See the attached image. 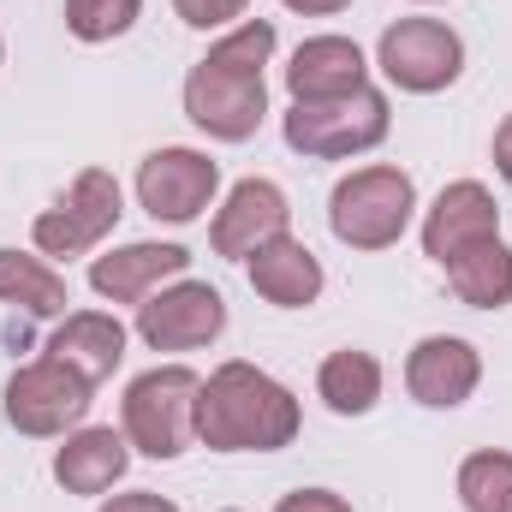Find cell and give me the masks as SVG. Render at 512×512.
<instances>
[{
    "label": "cell",
    "instance_id": "1",
    "mask_svg": "<svg viewBox=\"0 0 512 512\" xmlns=\"http://www.w3.org/2000/svg\"><path fill=\"white\" fill-rule=\"evenodd\" d=\"M274 18H245L239 30H227L191 72H185V120L209 131L215 143H245L256 137L268 114V84L262 66L274 54Z\"/></svg>",
    "mask_w": 512,
    "mask_h": 512
},
{
    "label": "cell",
    "instance_id": "7",
    "mask_svg": "<svg viewBox=\"0 0 512 512\" xmlns=\"http://www.w3.org/2000/svg\"><path fill=\"white\" fill-rule=\"evenodd\" d=\"M120 215H126L120 179H114L108 167H84V173L72 179V191H66L54 209L36 215L30 239H36L42 256H90L114 227H120Z\"/></svg>",
    "mask_w": 512,
    "mask_h": 512
},
{
    "label": "cell",
    "instance_id": "4",
    "mask_svg": "<svg viewBox=\"0 0 512 512\" xmlns=\"http://www.w3.org/2000/svg\"><path fill=\"white\" fill-rule=\"evenodd\" d=\"M197 393L203 376L185 364H155L126 387L120 417H126V441L143 459H179L197 441Z\"/></svg>",
    "mask_w": 512,
    "mask_h": 512
},
{
    "label": "cell",
    "instance_id": "3",
    "mask_svg": "<svg viewBox=\"0 0 512 512\" xmlns=\"http://www.w3.org/2000/svg\"><path fill=\"white\" fill-rule=\"evenodd\" d=\"M411 215H417V185H411L405 167H387V161L346 173L334 185V197H328V227L352 251H387V245H399L405 227H411Z\"/></svg>",
    "mask_w": 512,
    "mask_h": 512
},
{
    "label": "cell",
    "instance_id": "13",
    "mask_svg": "<svg viewBox=\"0 0 512 512\" xmlns=\"http://www.w3.org/2000/svg\"><path fill=\"white\" fill-rule=\"evenodd\" d=\"M477 382H483V358H477V346L459 340V334H429V340H417L411 358H405V387H411V399L429 405V411L465 405V399L477 393Z\"/></svg>",
    "mask_w": 512,
    "mask_h": 512
},
{
    "label": "cell",
    "instance_id": "18",
    "mask_svg": "<svg viewBox=\"0 0 512 512\" xmlns=\"http://www.w3.org/2000/svg\"><path fill=\"white\" fill-rule=\"evenodd\" d=\"M245 268H251V292L268 298V304H280V310L316 304V298H322V280H328L322 262H316V251H310L304 239H292V233H280L274 245H262Z\"/></svg>",
    "mask_w": 512,
    "mask_h": 512
},
{
    "label": "cell",
    "instance_id": "28",
    "mask_svg": "<svg viewBox=\"0 0 512 512\" xmlns=\"http://www.w3.org/2000/svg\"><path fill=\"white\" fill-rule=\"evenodd\" d=\"M292 12H304V18H328V12H340V6H352V0H286Z\"/></svg>",
    "mask_w": 512,
    "mask_h": 512
},
{
    "label": "cell",
    "instance_id": "10",
    "mask_svg": "<svg viewBox=\"0 0 512 512\" xmlns=\"http://www.w3.org/2000/svg\"><path fill=\"white\" fill-rule=\"evenodd\" d=\"M215 191H221V167L203 149H185V143L155 149L137 167V203H143V215H155L167 227L203 221V209L215 203Z\"/></svg>",
    "mask_w": 512,
    "mask_h": 512
},
{
    "label": "cell",
    "instance_id": "30",
    "mask_svg": "<svg viewBox=\"0 0 512 512\" xmlns=\"http://www.w3.org/2000/svg\"><path fill=\"white\" fill-rule=\"evenodd\" d=\"M227 512H239V507H227Z\"/></svg>",
    "mask_w": 512,
    "mask_h": 512
},
{
    "label": "cell",
    "instance_id": "24",
    "mask_svg": "<svg viewBox=\"0 0 512 512\" xmlns=\"http://www.w3.org/2000/svg\"><path fill=\"white\" fill-rule=\"evenodd\" d=\"M251 0H173V12L191 24V30H227L233 18H245Z\"/></svg>",
    "mask_w": 512,
    "mask_h": 512
},
{
    "label": "cell",
    "instance_id": "8",
    "mask_svg": "<svg viewBox=\"0 0 512 512\" xmlns=\"http://www.w3.org/2000/svg\"><path fill=\"white\" fill-rule=\"evenodd\" d=\"M90 393H96V387L84 382L78 370H66L60 358H36V364L12 370L0 405H6V423H12L18 435L48 441V435H66L72 423H84Z\"/></svg>",
    "mask_w": 512,
    "mask_h": 512
},
{
    "label": "cell",
    "instance_id": "27",
    "mask_svg": "<svg viewBox=\"0 0 512 512\" xmlns=\"http://www.w3.org/2000/svg\"><path fill=\"white\" fill-rule=\"evenodd\" d=\"M495 173L512 185V114L501 120V131H495Z\"/></svg>",
    "mask_w": 512,
    "mask_h": 512
},
{
    "label": "cell",
    "instance_id": "6",
    "mask_svg": "<svg viewBox=\"0 0 512 512\" xmlns=\"http://www.w3.org/2000/svg\"><path fill=\"white\" fill-rule=\"evenodd\" d=\"M376 66L387 72L393 90H405V96H435V90L459 84V72H465V42H459V30L441 24V18H399V24H387L382 42H376Z\"/></svg>",
    "mask_w": 512,
    "mask_h": 512
},
{
    "label": "cell",
    "instance_id": "26",
    "mask_svg": "<svg viewBox=\"0 0 512 512\" xmlns=\"http://www.w3.org/2000/svg\"><path fill=\"white\" fill-rule=\"evenodd\" d=\"M102 512H179L167 495H155V489H131V495H114V501H102Z\"/></svg>",
    "mask_w": 512,
    "mask_h": 512
},
{
    "label": "cell",
    "instance_id": "11",
    "mask_svg": "<svg viewBox=\"0 0 512 512\" xmlns=\"http://www.w3.org/2000/svg\"><path fill=\"white\" fill-rule=\"evenodd\" d=\"M292 227V203L274 179H239L227 191V203L215 209V227H209V245L215 256H233V262H251L262 245H274L280 233Z\"/></svg>",
    "mask_w": 512,
    "mask_h": 512
},
{
    "label": "cell",
    "instance_id": "14",
    "mask_svg": "<svg viewBox=\"0 0 512 512\" xmlns=\"http://www.w3.org/2000/svg\"><path fill=\"white\" fill-rule=\"evenodd\" d=\"M185 268H191V251H185V245L137 239V245H120V251L96 256V262H90V286H96V298H108V304H143L149 292H161V286L179 280Z\"/></svg>",
    "mask_w": 512,
    "mask_h": 512
},
{
    "label": "cell",
    "instance_id": "15",
    "mask_svg": "<svg viewBox=\"0 0 512 512\" xmlns=\"http://www.w3.org/2000/svg\"><path fill=\"white\" fill-rule=\"evenodd\" d=\"M364 84H370V60L352 36H310V42H298V54L286 66L292 102H334Z\"/></svg>",
    "mask_w": 512,
    "mask_h": 512
},
{
    "label": "cell",
    "instance_id": "20",
    "mask_svg": "<svg viewBox=\"0 0 512 512\" xmlns=\"http://www.w3.org/2000/svg\"><path fill=\"white\" fill-rule=\"evenodd\" d=\"M447 286L471 310H501V304H512V251L501 239H483V245L459 251L447 262Z\"/></svg>",
    "mask_w": 512,
    "mask_h": 512
},
{
    "label": "cell",
    "instance_id": "29",
    "mask_svg": "<svg viewBox=\"0 0 512 512\" xmlns=\"http://www.w3.org/2000/svg\"><path fill=\"white\" fill-rule=\"evenodd\" d=\"M0 60H6V42H0Z\"/></svg>",
    "mask_w": 512,
    "mask_h": 512
},
{
    "label": "cell",
    "instance_id": "16",
    "mask_svg": "<svg viewBox=\"0 0 512 512\" xmlns=\"http://www.w3.org/2000/svg\"><path fill=\"white\" fill-rule=\"evenodd\" d=\"M48 358H60L66 370H78L90 387H102L120 370V358H126V328H120V316H108V310H72V316L54 322Z\"/></svg>",
    "mask_w": 512,
    "mask_h": 512
},
{
    "label": "cell",
    "instance_id": "22",
    "mask_svg": "<svg viewBox=\"0 0 512 512\" xmlns=\"http://www.w3.org/2000/svg\"><path fill=\"white\" fill-rule=\"evenodd\" d=\"M459 501L465 512H512V453L483 447L459 465Z\"/></svg>",
    "mask_w": 512,
    "mask_h": 512
},
{
    "label": "cell",
    "instance_id": "2",
    "mask_svg": "<svg viewBox=\"0 0 512 512\" xmlns=\"http://www.w3.org/2000/svg\"><path fill=\"white\" fill-rule=\"evenodd\" d=\"M298 423H304V411H298L292 387L245 358L221 364L197 393V441L209 453H280V447H292Z\"/></svg>",
    "mask_w": 512,
    "mask_h": 512
},
{
    "label": "cell",
    "instance_id": "23",
    "mask_svg": "<svg viewBox=\"0 0 512 512\" xmlns=\"http://www.w3.org/2000/svg\"><path fill=\"white\" fill-rule=\"evenodd\" d=\"M143 0H66V30L78 42H114L137 24Z\"/></svg>",
    "mask_w": 512,
    "mask_h": 512
},
{
    "label": "cell",
    "instance_id": "17",
    "mask_svg": "<svg viewBox=\"0 0 512 512\" xmlns=\"http://www.w3.org/2000/svg\"><path fill=\"white\" fill-rule=\"evenodd\" d=\"M131 465V441L108 423H90L78 435H66V447L54 453V483L66 495H108Z\"/></svg>",
    "mask_w": 512,
    "mask_h": 512
},
{
    "label": "cell",
    "instance_id": "25",
    "mask_svg": "<svg viewBox=\"0 0 512 512\" xmlns=\"http://www.w3.org/2000/svg\"><path fill=\"white\" fill-rule=\"evenodd\" d=\"M274 512H352V501L334 489H292V495H280Z\"/></svg>",
    "mask_w": 512,
    "mask_h": 512
},
{
    "label": "cell",
    "instance_id": "19",
    "mask_svg": "<svg viewBox=\"0 0 512 512\" xmlns=\"http://www.w3.org/2000/svg\"><path fill=\"white\" fill-rule=\"evenodd\" d=\"M0 304H18L24 316H66L72 292H66V274L48 268V256L0 245Z\"/></svg>",
    "mask_w": 512,
    "mask_h": 512
},
{
    "label": "cell",
    "instance_id": "5",
    "mask_svg": "<svg viewBox=\"0 0 512 512\" xmlns=\"http://www.w3.org/2000/svg\"><path fill=\"white\" fill-rule=\"evenodd\" d=\"M393 126L382 90H352V96H334V102H292L286 114V149H298L304 161H346V155H364L376 149Z\"/></svg>",
    "mask_w": 512,
    "mask_h": 512
},
{
    "label": "cell",
    "instance_id": "9",
    "mask_svg": "<svg viewBox=\"0 0 512 512\" xmlns=\"http://www.w3.org/2000/svg\"><path fill=\"white\" fill-rule=\"evenodd\" d=\"M227 328V298L209 280H173L161 292H149L137 304V340L149 352H197L209 340H221Z\"/></svg>",
    "mask_w": 512,
    "mask_h": 512
},
{
    "label": "cell",
    "instance_id": "21",
    "mask_svg": "<svg viewBox=\"0 0 512 512\" xmlns=\"http://www.w3.org/2000/svg\"><path fill=\"white\" fill-rule=\"evenodd\" d=\"M316 393H322V405H328L334 417H364V411H376V399H382V364H376L370 352H358V346L328 352L322 370H316Z\"/></svg>",
    "mask_w": 512,
    "mask_h": 512
},
{
    "label": "cell",
    "instance_id": "12",
    "mask_svg": "<svg viewBox=\"0 0 512 512\" xmlns=\"http://www.w3.org/2000/svg\"><path fill=\"white\" fill-rule=\"evenodd\" d=\"M483 239H501V203H495L489 185L453 179V185L429 203V215H423V251L447 268L459 251H471V245H483Z\"/></svg>",
    "mask_w": 512,
    "mask_h": 512
}]
</instances>
